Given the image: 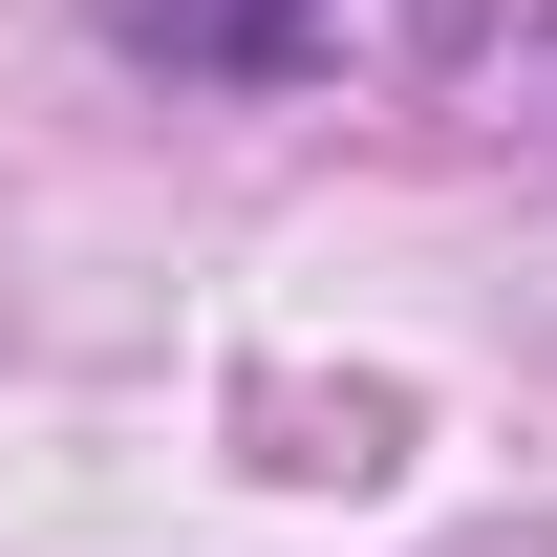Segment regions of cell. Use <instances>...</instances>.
I'll use <instances>...</instances> for the list:
<instances>
[{"mask_svg": "<svg viewBox=\"0 0 557 557\" xmlns=\"http://www.w3.org/2000/svg\"><path fill=\"white\" fill-rule=\"evenodd\" d=\"M150 65H194V86H278L300 44H322V0H108Z\"/></svg>", "mask_w": 557, "mask_h": 557, "instance_id": "1", "label": "cell"}]
</instances>
